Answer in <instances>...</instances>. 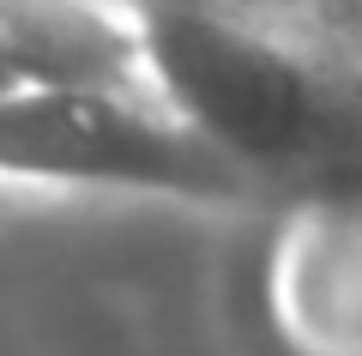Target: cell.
<instances>
[{"instance_id": "7a4b0ae2", "label": "cell", "mask_w": 362, "mask_h": 356, "mask_svg": "<svg viewBox=\"0 0 362 356\" xmlns=\"http://www.w3.org/2000/svg\"><path fill=\"white\" fill-rule=\"evenodd\" d=\"M0 176L66 188H139L235 200L247 181L187 133L151 91L121 85H18L0 91Z\"/></svg>"}, {"instance_id": "3957f363", "label": "cell", "mask_w": 362, "mask_h": 356, "mask_svg": "<svg viewBox=\"0 0 362 356\" xmlns=\"http://www.w3.org/2000/svg\"><path fill=\"white\" fill-rule=\"evenodd\" d=\"M0 61L18 85L145 91L133 0H0Z\"/></svg>"}, {"instance_id": "6da1fadb", "label": "cell", "mask_w": 362, "mask_h": 356, "mask_svg": "<svg viewBox=\"0 0 362 356\" xmlns=\"http://www.w3.org/2000/svg\"><path fill=\"white\" fill-rule=\"evenodd\" d=\"M145 91L242 181L302 176L350 145V109L290 37L223 0H133Z\"/></svg>"}]
</instances>
